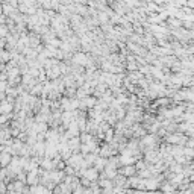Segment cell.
<instances>
[{
    "label": "cell",
    "instance_id": "6da1fadb",
    "mask_svg": "<svg viewBox=\"0 0 194 194\" xmlns=\"http://www.w3.org/2000/svg\"><path fill=\"white\" fill-rule=\"evenodd\" d=\"M84 174H85V179H86V181H94V179H97V176H99L97 170H94V169L85 170V171H84Z\"/></svg>",
    "mask_w": 194,
    "mask_h": 194
},
{
    "label": "cell",
    "instance_id": "7a4b0ae2",
    "mask_svg": "<svg viewBox=\"0 0 194 194\" xmlns=\"http://www.w3.org/2000/svg\"><path fill=\"white\" fill-rule=\"evenodd\" d=\"M73 61L76 64H81V65H85L88 61H86V56L84 55V53H77V55H74V58H73Z\"/></svg>",
    "mask_w": 194,
    "mask_h": 194
},
{
    "label": "cell",
    "instance_id": "3957f363",
    "mask_svg": "<svg viewBox=\"0 0 194 194\" xmlns=\"http://www.w3.org/2000/svg\"><path fill=\"white\" fill-rule=\"evenodd\" d=\"M11 109H12V105L9 102H3L0 105V114H8Z\"/></svg>",
    "mask_w": 194,
    "mask_h": 194
},
{
    "label": "cell",
    "instance_id": "277c9868",
    "mask_svg": "<svg viewBox=\"0 0 194 194\" xmlns=\"http://www.w3.org/2000/svg\"><path fill=\"white\" fill-rule=\"evenodd\" d=\"M12 161V158L9 153H2V156H0V164L2 165H6V164H9Z\"/></svg>",
    "mask_w": 194,
    "mask_h": 194
},
{
    "label": "cell",
    "instance_id": "5b68a950",
    "mask_svg": "<svg viewBox=\"0 0 194 194\" xmlns=\"http://www.w3.org/2000/svg\"><path fill=\"white\" fill-rule=\"evenodd\" d=\"M121 173L125 174V176H132V174L135 173V167H132V165H126V167H125V170H123Z\"/></svg>",
    "mask_w": 194,
    "mask_h": 194
},
{
    "label": "cell",
    "instance_id": "8992f818",
    "mask_svg": "<svg viewBox=\"0 0 194 194\" xmlns=\"http://www.w3.org/2000/svg\"><path fill=\"white\" fill-rule=\"evenodd\" d=\"M153 137L152 135H149V137H144L143 138V144H147V146H153Z\"/></svg>",
    "mask_w": 194,
    "mask_h": 194
},
{
    "label": "cell",
    "instance_id": "52a82bcc",
    "mask_svg": "<svg viewBox=\"0 0 194 194\" xmlns=\"http://www.w3.org/2000/svg\"><path fill=\"white\" fill-rule=\"evenodd\" d=\"M77 144H79V139H77V138L72 139V141H70V149H76V147H77Z\"/></svg>",
    "mask_w": 194,
    "mask_h": 194
},
{
    "label": "cell",
    "instance_id": "ba28073f",
    "mask_svg": "<svg viewBox=\"0 0 194 194\" xmlns=\"http://www.w3.org/2000/svg\"><path fill=\"white\" fill-rule=\"evenodd\" d=\"M42 165L46 167V169H52V167H53V164H52L50 161H44V162H42Z\"/></svg>",
    "mask_w": 194,
    "mask_h": 194
}]
</instances>
